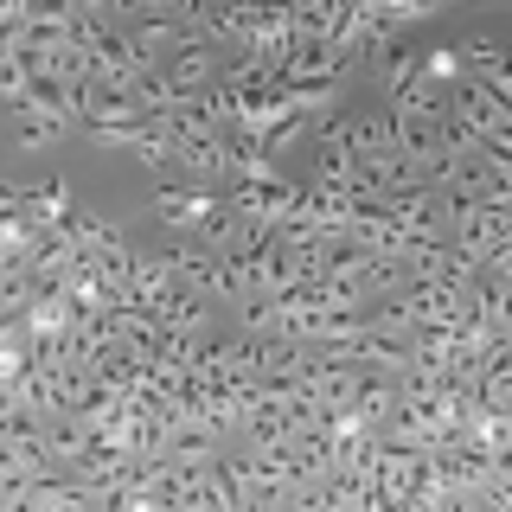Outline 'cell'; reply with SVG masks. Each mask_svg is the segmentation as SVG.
<instances>
[{
  "label": "cell",
  "instance_id": "obj_1",
  "mask_svg": "<svg viewBox=\"0 0 512 512\" xmlns=\"http://www.w3.org/2000/svg\"><path fill=\"white\" fill-rule=\"evenodd\" d=\"M64 128H71V116H58V109H39V103L20 109V135L26 141H58Z\"/></svg>",
  "mask_w": 512,
  "mask_h": 512
}]
</instances>
